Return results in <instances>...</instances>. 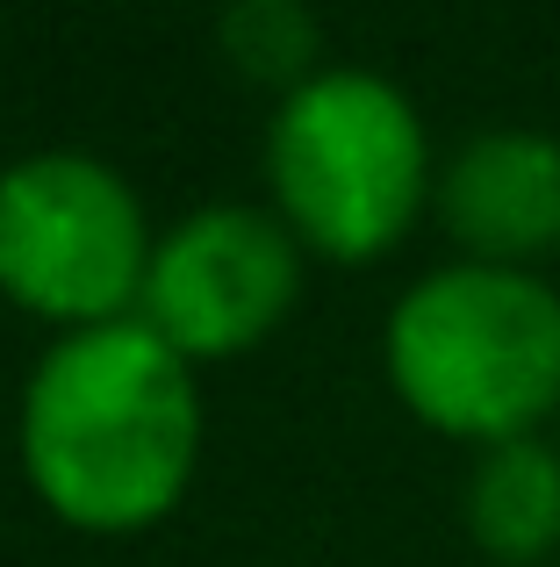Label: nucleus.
<instances>
[{
	"mask_svg": "<svg viewBox=\"0 0 560 567\" xmlns=\"http://www.w3.org/2000/svg\"><path fill=\"white\" fill-rule=\"evenodd\" d=\"M294 295V237L252 202H209L152 245L137 317L180 352H230L259 338Z\"/></svg>",
	"mask_w": 560,
	"mask_h": 567,
	"instance_id": "39448f33",
	"label": "nucleus"
},
{
	"mask_svg": "<svg viewBox=\"0 0 560 567\" xmlns=\"http://www.w3.org/2000/svg\"><path fill=\"white\" fill-rule=\"evenodd\" d=\"M446 230L467 259L525 266L560 251V137L547 130H481L438 173Z\"/></svg>",
	"mask_w": 560,
	"mask_h": 567,
	"instance_id": "423d86ee",
	"label": "nucleus"
},
{
	"mask_svg": "<svg viewBox=\"0 0 560 567\" xmlns=\"http://www.w3.org/2000/svg\"><path fill=\"white\" fill-rule=\"evenodd\" d=\"M152 237L129 181L94 152H29L0 166V288L72 323L123 317Z\"/></svg>",
	"mask_w": 560,
	"mask_h": 567,
	"instance_id": "20e7f679",
	"label": "nucleus"
},
{
	"mask_svg": "<svg viewBox=\"0 0 560 567\" xmlns=\"http://www.w3.org/2000/svg\"><path fill=\"white\" fill-rule=\"evenodd\" d=\"M201 439L187 352L137 309L72 323L22 388L29 482L80 525H144L180 496Z\"/></svg>",
	"mask_w": 560,
	"mask_h": 567,
	"instance_id": "f257e3e1",
	"label": "nucleus"
},
{
	"mask_svg": "<svg viewBox=\"0 0 560 567\" xmlns=\"http://www.w3.org/2000/svg\"><path fill=\"white\" fill-rule=\"evenodd\" d=\"M267 166L288 223L338 259L395 245L432 181V144L388 72L317 65L280 94L267 130Z\"/></svg>",
	"mask_w": 560,
	"mask_h": 567,
	"instance_id": "7ed1b4c3",
	"label": "nucleus"
},
{
	"mask_svg": "<svg viewBox=\"0 0 560 567\" xmlns=\"http://www.w3.org/2000/svg\"><path fill=\"white\" fill-rule=\"evenodd\" d=\"M388 374L453 439H532L560 410V295L525 266H438L388 309Z\"/></svg>",
	"mask_w": 560,
	"mask_h": 567,
	"instance_id": "f03ea898",
	"label": "nucleus"
},
{
	"mask_svg": "<svg viewBox=\"0 0 560 567\" xmlns=\"http://www.w3.org/2000/svg\"><path fill=\"white\" fill-rule=\"evenodd\" d=\"M467 525L496 560H539L560 546V445L504 439L481 445L467 474Z\"/></svg>",
	"mask_w": 560,
	"mask_h": 567,
	"instance_id": "0eeeda50",
	"label": "nucleus"
},
{
	"mask_svg": "<svg viewBox=\"0 0 560 567\" xmlns=\"http://www.w3.org/2000/svg\"><path fill=\"white\" fill-rule=\"evenodd\" d=\"M224 43L252 72H273L288 86H302L317 72V14L294 8V0H238V8H224Z\"/></svg>",
	"mask_w": 560,
	"mask_h": 567,
	"instance_id": "6e6552de",
	"label": "nucleus"
}]
</instances>
